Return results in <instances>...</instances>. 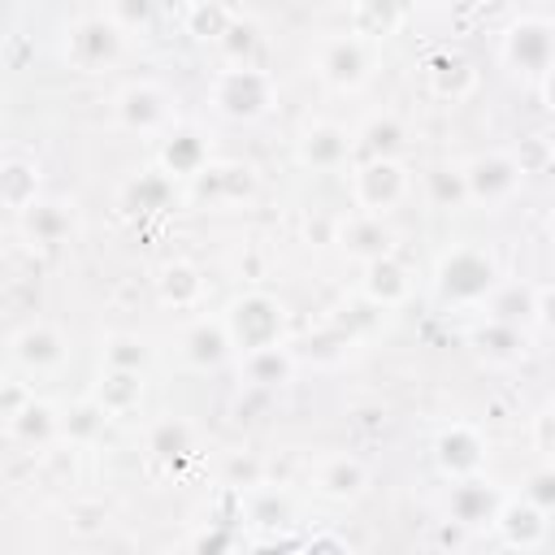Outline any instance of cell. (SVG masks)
<instances>
[{
  "label": "cell",
  "mask_w": 555,
  "mask_h": 555,
  "mask_svg": "<svg viewBox=\"0 0 555 555\" xmlns=\"http://www.w3.org/2000/svg\"><path fill=\"white\" fill-rule=\"evenodd\" d=\"M191 182L208 208H234L256 191V169L238 160H208Z\"/></svg>",
  "instance_id": "8fae6325"
},
{
  "label": "cell",
  "mask_w": 555,
  "mask_h": 555,
  "mask_svg": "<svg viewBox=\"0 0 555 555\" xmlns=\"http://www.w3.org/2000/svg\"><path fill=\"white\" fill-rule=\"evenodd\" d=\"M473 347H477V356H486L490 364H512V360L525 351V325L486 317V321L473 330Z\"/></svg>",
  "instance_id": "4316f807"
},
{
  "label": "cell",
  "mask_w": 555,
  "mask_h": 555,
  "mask_svg": "<svg viewBox=\"0 0 555 555\" xmlns=\"http://www.w3.org/2000/svg\"><path fill=\"white\" fill-rule=\"evenodd\" d=\"M408 169L395 160V156H377V160H364L356 173H351V195L364 212H390L395 204H403L408 195Z\"/></svg>",
  "instance_id": "52a82bcc"
},
{
  "label": "cell",
  "mask_w": 555,
  "mask_h": 555,
  "mask_svg": "<svg viewBox=\"0 0 555 555\" xmlns=\"http://www.w3.org/2000/svg\"><path fill=\"white\" fill-rule=\"evenodd\" d=\"M425 195L434 208H464L468 204V186H464V169L455 165H434L425 173Z\"/></svg>",
  "instance_id": "836d02e7"
},
{
  "label": "cell",
  "mask_w": 555,
  "mask_h": 555,
  "mask_svg": "<svg viewBox=\"0 0 555 555\" xmlns=\"http://www.w3.org/2000/svg\"><path fill=\"white\" fill-rule=\"evenodd\" d=\"M26 234L35 238V243H43V247H56V243H65L69 234H74V212H69V204H30L26 212Z\"/></svg>",
  "instance_id": "f546056e"
},
{
  "label": "cell",
  "mask_w": 555,
  "mask_h": 555,
  "mask_svg": "<svg viewBox=\"0 0 555 555\" xmlns=\"http://www.w3.org/2000/svg\"><path fill=\"white\" fill-rule=\"evenodd\" d=\"M334 243L347 251V256H356L360 264L364 260H373V256H386L390 251V230L382 225V217L377 212H351V217H343L338 221V234H334Z\"/></svg>",
  "instance_id": "44dd1931"
},
{
  "label": "cell",
  "mask_w": 555,
  "mask_h": 555,
  "mask_svg": "<svg viewBox=\"0 0 555 555\" xmlns=\"http://www.w3.org/2000/svg\"><path fill=\"white\" fill-rule=\"evenodd\" d=\"M152 13H156V0H113V13H108V17H113L121 30H134V26H147Z\"/></svg>",
  "instance_id": "f35d334b"
},
{
  "label": "cell",
  "mask_w": 555,
  "mask_h": 555,
  "mask_svg": "<svg viewBox=\"0 0 555 555\" xmlns=\"http://www.w3.org/2000/svg\"><path fill=\"white\" fill-rule=\"evenodd\" d=\"M225 334L234 343V356L238 351H256V347H269V343H282V325H286V308L264 295V291H247L238 295L230 308H225Z\"/></svg>",
  "instance_id": "277c9868"
},
{
  "label": "cell",
  "mask_w": 555,
  "mask_h": 555,
  "mask_svg": "<svg viewBox=\"0 0 555 555\" xmlns=\"http://www.w3.org/2000/svg\"><path fill=\"white\" fill-rule=\"evenodd\" d=\"M347 4H351V0H347Z\"/></svg>",
  "instance_id": "bcb514c9"
},
{
  "label": "cell",
  "mask_w": 555,
  "mask_h": 555,
  "mask_svg": "<svg viewBox=\"0 0 555 555\" xmlns=\"http://www.w3.org/2000/svg\"><path fill=\"white\" fill-rule=\"evenodd\" d=\"M186 4H199V0H186Z\"/></svg>",
  "instance_id": "f6af8a7d"
},
{
  "label": "cell",
  "mask_w": 555,
  "mask_h": 555,
  "mask_svg": "<svg viewBox=\"0 0 555 555\" xmlns=\"http://www.w3.org/2000/svg\"><path fill=\"white\" fill-rule=\"evenodd\" d=\"M91 399H95L108 416H126V412H134L139 399H143V373H139V369H108V364H104L100 386H95Z\"/></svg>",
  "instance_id": "d4e9b609"
},
{
  "label": "cell",
  "mask_w": 555,
  "mask_h": 555,
  "mask_svg": "<svg viewBox=\"0 0 555 555\" xmlns=\"http://www.w3.org/2000/svg\"><path fill=\"white\" fill-rule=\"evenodd\" d=\"M351 139H356V156H364V160L399 156L403 143H408V126H403L395 113H377V117H369V121L360 126V134H351Z\"/></svg>",
  "instance_id": "484cf974"
},
{
  "label": "cell",
  "mask_w": 555,
  "mask_h": 555,
  "mask_svg": "<svg viewBox=\"0 0 555 555\" xmlns=\"http://www.w3.org/2000/svg\"><path fill=\"white\" fill-rule=\"evenodd\" d=\"M408 13H412V0H351V35H360L364 43H382L399 35Z\"/></svg>",
  "instance_id": "d6986e66"
},
{
  "label": "cell",
  "mask_w": 555,
  "mask_h": 555,
  "mask_svg": "<svg viewBox=\"0 0 555 555\" xmlns=\"http://www.w3.org/2000/svg\"><path fill=\"white\" fill-rule=\"evenodd\" d=\"M425 74H429V91L438 95V100H464V95H473V87H477V69H473V61L464 56V52H455V48H442V52H434L429 61H425Z\"/></svg>",
  "instance_id": "ffe728a7"
},
{
  "label": "cell",
  "mask_w": 555,
  "mask_h": 555,
  "mask_svg": "<svg viewBox=\"0 0 555 555\" xmlns=\"http://www.w3.org/2000/svg\"><path fill=\"white\" fill-rule=\"evenodd\" d=\"M208 165V143L199 130H173L169 143L160 147V169L169 178H195Z\"/></svg>",
  "instance_id": "83f0119b"
},
{
  "label": "cell",
  "mask_w": 555,
  "mask_h": 555,
  "mask_svg": "<svg viewBox=\"0 0 555 555\" xmlns=\"http://www.w3.org/2000/svg\"><path fill=\"white\" fill-rule=\"evenodd\" d=\"M551 425H555V416H551V403L533 416V442H538V455H542V464H551V455H555V438H551Z\"/></svg>",
  "instance_id": "60d3db41"
},
{
  "label": "cell",
  "mask_w": 555,
  "mask_h": 555,
  "mask_svg": "<svg viewBox=\"0 0 555 555\" xmlns=\"http://www.w3.org/2000/svg\"><path fill=\"white\" fill-rule=\"evenodd\" d=\"M65 356H69V343H65V334H61L56 325H48V321L22 325V330L13 334V360H17L26 373H52V369L65 364Z\"/></svg>",
  "instance_id": "9a60e30c"
},
{
  "label": "cell",
  "mask_w": 555,
  "mask_h": 555,
  "mask_svg": "<svg viewBox=\"0 0 555 555\" xmlns=\"http://www.w3.org/2000/svg\"><path fill=\"white\" fill-rule=\"evenodd\" d=\"M104 421H108V412H104L95 399H87V403L74 412V421H61V429L74 434V438H91L95 429H104Z\"/></svg>",
  "instance_id": "74e56055"
},
{
  "label": "cell",
  "mask_w": 555,
  "mask_h": 555,
  "mask_svg": "<svg viewBox=\"0 0 555 555\" xmlns=\"http://www.w3.org/2000/svg\"><path fill=\"white\" fill-rule=\"evenodd\" d=\"M121 52H126V30L104 13L78 17L65 30V61L78 74H104V69H113L121 61Z\"/></svg>",
  "instance_id": "3957f363"
},
{
  "label": "cell",
  "mask_w": 555,
  "mask_h": 555,
  "mask_svg": "<svg viewBox=\"0 0 555 555\" xmlns=\"http://www.w3.org/2000/svg\"><path fill=\"white\" fill-rule=\"evenodd\" d=\"M373 43H364L360 35H330L317 43V74L325 87L334 91H360L373 78Z\"/></svg>",
  "instance_id": "8992f818"
},
{
  "label": "cell",
  "mask_w": 555,
  "mask_h": 555,
  "mask_svg": "<svg viewBox=\"0 0 555 555\" xmlns=\"http://www.w3.org/2000/svg\"><path fill=\"white\" fill-rule=\"evenodd\" d=\"M525 499H529V503H538L542 512H551V507H555V473H551V464H542V468L529 477Z\"/></svg>",
  "instance_id": "ab89813d"
},
{
  "label": "cell",
  "mask_w": 555,
  "mask_h": 555,
  "mask_svg": "<svg viewBox=\"0 0 555 555\" xmlns=\"http://www.w3.org/2000/svg\"><path fill=\"white\" fill-rule=\"evenodd\" d=\"M238 373L247 377V386H286L295 377V356L282 343L256 347V351H238Z\"/></svg>",
  "instance_id": "cb8c5ba5"
},
{
  "label": "cell",
  "mask_w": 555,
  "mask_h": 555,
  "mask_svg": "<svg viewBox=\"0 0 555 555\" xmlns=\"http://www.w3.org/2000/svg\"><path fill=\"white\" fill-rule=\"evenodd\" d=\"M39 199V169L22 156L0 160V208L9 212H26Z\"/></svg>",
  "instance_id": "f1b7e54d"
},
{
  "label": "cell",
  "mask_w": 555,
  "mask_h": 555,
  "mask_svg": "<svg viewBox=\"0 0 555 555\" xmlns=\"http://www.w3.org/2000/svg\"><path fill=\"white\" fill-rule=\"evenodd\" d=\"M546 516H551V512H542L538 503H529V499L520 494V499H503L490 525L499 529L503 546H512V551H538V546L546 542V533H551V520H546Z\"/></svg>",
  "instance_id": "4fadbf2b"
},
{
  "label": "cell",
  "mask_w": 555,
  "mask_h": 555,
  "mask_svg": "<svg viewBox=\"0 0 555 555\" xmlns=\"http://www.w3.org/2000/svg\"><path fill=\"white\" fill-rule=\"evenodd\" d=\"M212 108L230 121H256L273 108V78L260 69V65H225L217 78H212Z\"/></svg>",
  "instance_id": "7a4b0ae2"
},
{
  "label": "cell",
  "mask_w": 555,
  "mask_h": 555,
  "mask_svg": "<svg viewBox=\"0 0 555 555\" xmlns=\"http://www.w3.org/2000/svg\"><path fill=\"white\" fill-rule=\"evenodd\" d=\"M217 43L225 48L230 65H256V61H251V52L260 48V30H256L251 22H238V17H234V22H230V30H225Z\"/></svg>",
  "instance_id": "8d00e7d4"
},
{
  "label": "cell",
  "mask_w": 555,
  "mask_h": 555,
  "mask_svg": "<svg viewBox=\"0 0 555 555\" xmlns=\"http://www.w3.org/2000/svg\"><path fill=\"white\" fill-rule=\"evenodd\" d=\"M234 356V343L225 334V321L221 317H199L182 330V360L191 369H217Z\"/></svg>",
  "instance_id": "ac0fdd59"
},
{
  "label": "cell",
  "mask_w": 555,
  "mask_h": 555,
  "mask_svg": "<svg viewBox=\"0 0 555 555\" xmlns=\"http://www.w3.org/2000/svg\"><path fill=\"white\" fill-rule=\"evenodd\" d=\"M512 160H516V169H520V178H542V173H551V165H555V147H551V134H525L516 147H512Z\"/></svg>",
  "instance_id": "e575fe53"
},
{
  "label": "cell",
  "mask_w": 555,
  "mask_h": 555,
  "mask_svg": "<svg viewBox=\"0 0 555 555\" xmlns=\"http://www.w3.org/2000/svg\"><path fill=\"white\" fill-rule=\"evenodd\" d=\"M113 108H117V121L126 130H139V134H156L173 117V100L156 82H130V87H121L117 100H113Z\"/></svg>",
  "instance_id": "9c48e42d"
},
{
  "label": "cell",
  "mask_w": 555,
  "mask_h": 555,
  "mask_svg": "<svg viewBox=\"0 0 555 555\" xmlns=\"http://www.w3.org/2000/svg\"><path fill=\"white\" fill-rule=\"evenodd\" d=\"M22 403H26V390H17L13 382H4V377H0V416L9 421V416L22 408Z\"/></svg>",
  "instance_id": "7bdbcfd3"
},
{
  "label": "cell",
  "mask_w": 555,
  "mask_h": 555,
  "mask_svg": "<svg viewBox=\"0 0 555 555\" xmlns=\"http://www.w3.org/2000/svg\"><path fill=\"white\" fill-rule=\"evenodd\" d=\"M499 260L486 251V247H477V243H464V247H451L442 260H438V269H434V291H438V299L442 304H451V308H477V304H486V295L499 286Z\"/></svg>",
  "instance_id": "6da1fadb"
},
{
  "label": "cell",
  "mask_w": 555,
  "mask_h": 555,
  "mask_svg": "<svg viewBox=\"0 0 555 555\" xmlns=\"http://www.w3.org/2000/svg\"><path fill=\"white\" fill-rule=\"evenodd\" d=\"M464 169V186H468V204H507L520 191V169L512 160V152H481L473 156Z\"/></svg>",
  "instance_id": "ba28073f"
},
{
  "label": "cell",
  "mask_w": 555,
  "mask_h": 555,
  "mask_svg": "<svg viewBox=\"0 0 555 555\" xmlns=\"http://www.w3.org/2000/svg\"><path fill=\"white\" fill-rule=\"evenodd\" d=\"M434 460H438V468H442L451 481H455V477H473V473L486 468V434H481L477 425L455 421V425H447V429L434 438Z\"/></svg>",
  "instance_id": "7c38bea8"
},
{
  "label": "cell",
  "mask_w": 555,
  "mask_h": 555,
  "mask_svg": "<svg viewBox=\"0 0 555 555\" xmlns=\"http://www.w3.org/2000/svg\"><path fill=\"white\" fill-rule=\"evenodd\" d=\"M551 56H555V26L542 13H525L507 26L503 35V65L516 69L520 78L542 82L551 74Z\"/></svg>",
  "instance_id": "5b68a950"
},
{
  "label": "cell",
  "mask_w": 555,
  "mask_h": 555,
  "mask_svg": "<svg viewBox=\"0 0 555 555\" xmlns=\"http://www.w3.org/2000/svg\"><path fill=\"white\" fill-rule=\"evenodd\" d=\"M412 4H416V0H412ZM421 4H429V9H447L451 0H421Z\"/></svg>",
  "instance_id": "ee69618b"
},
{
  "label": "cell",
  "mask_w": 555,
  "mask_h": 555,
  "mask_svg": "<svg viewBox=\"0 0 555 555\" xmlns=\"http://www.w3.org/2000/svg\"><path fill=\"white\" fill-rule=\"evenodd\" d=\"M147 360H152V351H147V343L139 334H113L104 343V364L108 369H139L143 373Z\"/></svg>",
  "instance_id": "d590c367"
},
{
  "label": "cell",
  "mask_w": 555,
  "mask_h": 555,
  "mask_svg": "<svg viewBox=\"0 0 555 555\" xmlns=\"http://www.w3.org/2000/svg\"><path fill=\"white\" fill-rule=\"evenodd\" d=\"M234 22V9L225 0H199V4H186V35L204 39V43H217Z\"/></svg>",
  "instance_id": "d6a6232c"
},
{
  "label": "cell",
  "mask_w": 555,
  "mask_h": 555,
  "mask_svg": "<svg viewBox=\"0 0 555 555\" xmlns=\"http://www.w3.org/2000/svg\"><path fill=\"white\" fill-rule=\"evenodd\" d=\"M169 195H173V178H169L165 169H147V173H139V178L126 182L121 204H126L130 212H156V208L169 204Z\"/></svg>",
  "instance_id": "4dcf8cb0"
},
{
  "label": "cell",
  "mask_w": 555,
  "mask_h": 555,
  "mask_svg": "<svg viewBox=\"0 0 555 555\" xmlns=\"http://www.w3.org/2000/svg\"><path fill=\"white\" fill-rule=\"evenodd\" d=\"M551 299H555V291H551L546 282H538V286H533V317H529V325L551 330Z\"/></svg>",
  "instance_id": "b9f144b4"
},
{
  "label": "cell",
  "mask_w": 555,
  "mask_h": 555,
  "mask_svg": "<svg viewBox=\"0 0 555 555\" xmlns=\"http://www.w3.org/2000/svg\"><path fill=\"white\" fill-rule=\"evenodd\" d=\"M312 490L330 503H356L364 490H369V468L364 460L338 451V455H325L317 468H312Z\"/></svg>",
  "instance_id": "2e32d148"
},
{
  "label": "cell",
  "mask_w": 555,
  "mask_h": 555,
  "mask_svg": "<svg viewBox=\"0 0 555 555\" xmlns=\"http://www.w3.org/2000/svg\"><path fill=\"white\" fill-rule=\"evenodd\" d=\"M364 299L373 308H399L408 295H412V273L403 260H395L390 251L386 256H373L364 260V282H360Z\"/></svg>",
  "instance_id": "e0dca14e"
},
{
  "label": "cell",
  "mask_w": 555,
  "mask_h": 555,
  "mask_svg": "<svg viewBox=\"0 0 555 555\" xmlns=\"http://www.w3.org/2000/svg\"><path fill=\"white\" fill-rule=\"evenodd\" d=\"M9 429H13V438H22V442H48L52 434H61V416H56L48 403L26 399V403L9 416Z\"/></svg>",
  "instance_id": "1f68e13d"
},
{
  "label": "cell",
  "mask_w": 555,
  "mask_h": 555,
  "mask_svg": "<svg viewBox=\"0 0 555 555\" xmlns=\"http://www.w3.org/2000/svg\"><path fill=\"white\" fill-rule=\"evenodd\" d=\"M147 455H152V464H165L169 473H182V464L195 460V429H191L186 421H178V416L152 425V434H147Z\"/></svg>",
  "instance_id": "603a6c76"
},
{
  "label": "cell",
  "mask_w": 555,
  "mask_h": 555,
  "mask_svg": "<svg viewBox=\"0 0 555 555\" xmlns=\"http://www.w3.org/2000/svg\"><path fill=\"white\" fill-rule=\"evenodd\" d=\"M156 295H160L165 308L191 312V308H199V299H204V273H199L191 260H169V264H160V273H156Z\"/></svg>",
  "instance_id": "7402d4cb"
},
{
  "label": "cell",
  "mask_w": 555,
  "mask_h": 555,
  "mask_svg": "<svg viewBox=\"0 0 555 555\" xmlns=\"http://www.w3.org/2000/svg\"><path fill=\"white\" fill-rule=\"evenodd\" d=\"M499 503H503L499 486L486 481L481 473H473V477H455L451 499H447V516H451L460 529H481V525L494 520Z\"/></svg>",
  "instance_id": "5bb4252c"
},
{
  "label": "cell",
  "mask_w": 555,
  "mask_h": 555,
  "mask_svg": "<svg viewBox=\"0 0 555 555\" xmlns=\"http://www.w3.org/2000/svg\"><path fill=\"white\" fill-rule=\"evenodd\" d=\"M295 152H299V165L321 169V173H334V169H343L356 156V139L338 121H312V126L299 130Z\"/></svg>",
  "instance_id": "30bf717a"
}]
</instances>
